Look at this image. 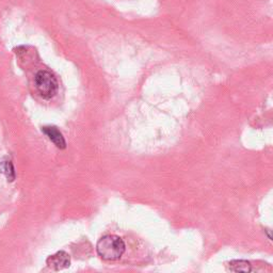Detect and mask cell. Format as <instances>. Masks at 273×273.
<instances>
[{
    "mask_svg": "<svg viewBox=\"0 0 273 273\" xmlns=\"http://www.w3.org/2000/svg\"><path fill=\"white\" fill-rule=\"evenodd\" d=\"M126 245L123 239L117 235H106L101 237L97 244V254L105 260H117L123 256Z\"/></svg>",
    "mask_w": 273,
    "mask_h": 273,
    "instance_id": "obj_1",
    "label": "cell"
},
{
    "mask_svg": "<svg viewBox=\"0 0 273 273\" xmlns=\"http://www.w3.org/2000/svg\"><path fill=\"white\" fill-rule=\"evenodd\" d=\"M34 84H36L39 94L44 99L52 98L59 89L58 80H57L54 75L45 70L37 73L36 77H34Z\"/></svg>",
    "mask_w": 273,
    "mask_h": 273,
    "instance_id": "obj_2",
    "label": "cell"
},
{
    "mask_svg": "<svg viewBox=\"0 0 273 273\" xmlns=\"http://www.w3.org/2000/svg\"><path fill=\"white\" fill-rule=\"evenodd\" d=\"M46 264L48 268L56 270V271H59V270H63L65 268L70 267L71 258H70V255H68L66 252L59 251L56 254L49 256L46 260Z\"/></svg>",
    "mask_w": 273,
    "mask_h": 273,
    "instance_id": "obj_3",
    "label": "cell"
},
{
    "mask_svg": "<svg viewBox=\"0 0 273 273\" xmlns=\"http://www.w3.org/2000/svg\"><path fill=\"white\" fill-rule=\"evenodd\" d=\"M42 131L48 137V139L54 143V145L60 150H64L66 147V142L61 131L54 126H45L42 128Z\"/></svg>",
    "mask_w": 273,
    "mask_h": 273,
    "instance_id": "obj_4",
    "label": "cell"
},
{
    "mask_svg": "<svg viewBox=\"0 0 273 273\" xmlns=\"http://www.w3.org/2000/svg\"><path fill=\"white\" fill-rule=\"evenodd\" d=\"M0 173H3L9 181H13L15 179V169L12 160L9 157H3L0 159Z\"/></svg>",
    "mask_w": 273,
    "mask_h": 273,
    "instance_id": "obj_5",
    "label": "cell"
},
{
    "mask_svg": "<svg viewBox=\"0 0 273 273\" xmlns=\"http://www.w3.org/2000/svg\"><path fill=\"white\" fill-rule=\"evenodd\" d=\"M229 269L233 272H251L252 266L247 260H232L229 264Z\"/></svg>",
    "mask_w": 273,
    "mask_h": 273,
    "instance_id": "obj_6",
    "label": "cell"
}]
</instances>
